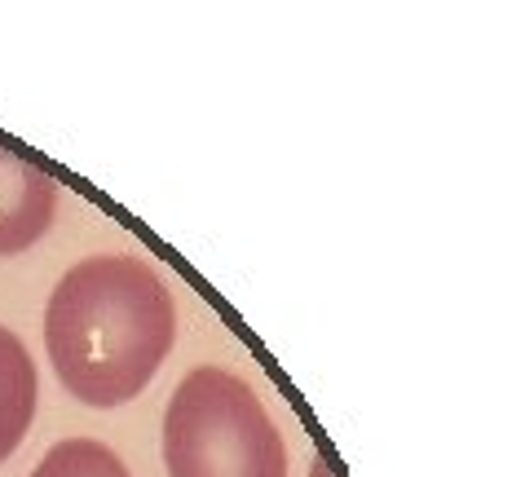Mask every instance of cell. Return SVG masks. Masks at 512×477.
<instances>
[{"label": "cell", "mask_w": 512, "mask_h": 477, "mask_svg": "<svg viewBox=\"0 0 512 477\" xmlns=\"http://www.w3.org/2000/svg\"><path fill=\"white\" fill-rule=\"evenodd\" d=\"M53 212L58 182L31 159H18L9 146H0V257L27 252L49 230Z\"/></svg>", "instance_id": "cell-3"}, {"label": "cell", "mask_w": 512, "mask_h": 477, "mask_svg": "<svg viewBox=\"0 0 512 477\" xmlns=\"http://www.w3.org/2000/svg\"><path fill=\"white\" fill-rule=\"evenodd\" d=\"M309 477H336V473H332V464H327V460H318L314 469H309Z\"/></svg>", "instance_id": "cell-6"}, {"label": "cell", "mask_w": 512, "mask_h": 477, "mask_svg": "<svg viewBox=\"0 0 512 477\" xmlns=\"http://www.w3.org/2000/svg\"><path fill=\"white\" fill-rule=\"evenodd\" d=\"M40 380L27 345L9 327H0V464L23 447L31 420H36Z\"/></svg>", "instance_id": "cell-4"}, {"label": "cell", "mask_w": 512, "mask_h": 477, "mask_svg": "<svg viewBox=\"0 0 512 477\" xmlns=\"http://www.w3.org/2000/svg\"><path fill=\"white\" fill-rule=\"evenodd\" d=\"M168 477H287V447L261 398L226 367H195L164 411Z\"/></svg>", "instance_id": "cell-2"}, {"label": "cell", "mask_w": 512, "mask_h": 477, "mask_svg": "<svg viewBox=\"0 0 512 477\" xmlns=\"http://www.w3.org/2000/svg\"><path fill=\"white\" fill-rule=\"evenodd\" d=\"M173 341V292L137 257H84L49 296V363L84 407L106 411L133 402L164 367Z\"/></svg>", "instance_id": "cell-1"}, {"label": "cell", "mask_w": 512, "mask_h": 477, "mask_svg": "<svg viewBox=\"0 0 512 477\" xmlns=\"http://www.w3.org/2000/svg\"><path fill=\"white\" fill-rule=\"evenodd\" d=\"M31 477H128V469L120 455L111 447H102V442L67 438L31 469Z\"/></svg>", "instance_id": "cell-5"}]
</instances>
